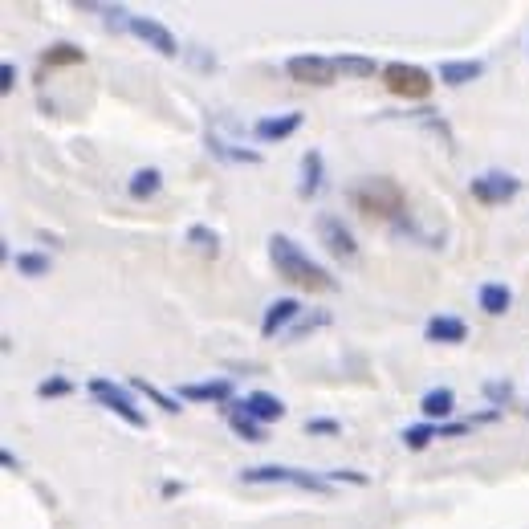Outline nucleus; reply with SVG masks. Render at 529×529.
I'll use <instances>...</instances> for the list:
<instances>
[{
	"mask_svg": "<svg viewBox=\"0 0 529 529\" xmlns=\"http://www.w3.org/2000/svg\"><path fill=\"white\" fill-rule=\"evenodd\" d=\"M269 261L281 273V281H289L293 289H306V293H330V289H338V281L322 265H314V257H306L298 241L281 237V232H273V237H269Z\"/></svg>",
	"mask_w": 529,
	"mask_h": 529,
	"instance_id": "nucleus-1",
	"label": "nucleus"
},
{
	"mask_svg": "<svg viewBox=\"0 0 529 529\" xmlns=\"http://www.w3.org/2000/svg\"><path fill=\"white\" fill-rule=\"evenodd\" d=\"M346 204L367 220H399L407 208V192L391 175H359V180L346 188Z\"/></svg>",
	"mask_w": 529,
	"mask_h": 529,
	"instance_id": "nucleus-2",
	"label": "nucleus"
},
{
	"mask_svg": "<svg viewBox=\"0 0 529 529\" xmlns=\"http://www.w3.org/2000/svg\"><path fill=\"white\" fill-rule=\"evenodd\" d=\"M245 485H293V489H302V493H330L334 485L318 473H306V468H285V464H253L241 473Z\"/></svg>",
	"mask_w": 529,
	"mask_h": 529,
	"instance_id": "nucleus-3",
	"label": "nucleus"
},
{
	"mask_svg": "<svg viewBox=\"0 0 529 529\" xmlns=\"http://www.w3.org/2000/svg\"><path fill=\"white\" fill-rule=\"evenodd\" d=\"M379 78H383V86L395 98H407V102H424L432 94V86H436L424 66H411V62H387Z\"/></svg>",
	"mask_w": 529,
	"mask_h": 529,
	"instance_id": "nucleus-4",
	"label": "nucleus"
},
{
	"mask_svg": "<svg viewBox=\"0 0 529 529\" xmlns=\"http://www.w3.org/2000/svg\"><path fill=\"white\" fill-rule=\"evenodd\" d=\"M90 395L110 411V416H119L127 420L131 428H147V416L139 411V403L119 387V383H110V379H90Z\"/></svg>",
	"mask_w": 529,
	"mask_h": 529,
	"instance_id": "nucleus-5",
	"label": "nucleus"
},
{
	"mask_svg": "<svg viewBox=\"0 0 529 529\" xmlns=\"http://www.w3.org/2000/svg\"><path fill=\"white\" fill-rule=\"evenodd\" d=\"M285 74L298 86H334L338 66H334V57H322V53H298L285 62Z\"/></svg>",
	"mask_w": 529,
	"mask_h": 529,
	"instance_id": "nucleus-6",
	"label": "nucleus"
},
{
	"mask_svg": "<svg viewBox=\"0 0 529 529\" xmlns=\"http://www.w3.org/2000/svg\"><path fill=\"white\" fill-rule=\"evenodd\" d=\"M468 192H473V200H481V204L497 208V204L517 200L521 180H517V175H509V171H481V175H473V184H468Z\"/></svg>",
	"mask_w": 529,
	"mask_h": 529,
	"instance_id": "nucleus-7",
	"label": "nucleus"
},
{
	"mask_svg": "<svg viewBox=\"0 0 529 529\" xmlns=\"http://www.w3.org/2000/svg\"><path fill=\"white\" fill-rule=\"evenodd\" d=\"M318 237H322V245H326L330 257H338V261H359V245H355L350 228L338 216H330V212L318 216Z\"/></svg>",
	"mask_w": 529,
	"mask_h": 529,
	"instance_id": "nucleus-8",
	"label": "nucleus"
},
{
	"mask_svg": "<svg viewBox=\"0 0 529 529\" xmlns=\"http://www.w3.org/2000/svg\"><path fill=\"white\" fill-rule=\"evenodd\" d=\"M127 29H131L143 45H151L155 53H163V57H175V53H180V41H175V33H171L167 25H159V21H151V17H127Z\"/></svg>",
	"mask_w": 529,
	"mask_h": 529,
	"instance_id": "nucleus-9",
	"label": "nucleus"
},
{
	"mask_svg": "<svg viewBox=\"0 0 529 529\" xmlns=\"http://www.w3.org/2000/svg\"><path fill=\"white\" fill-rule=\"evenodd\" d=\"M302 123H306V114H302V110L269 114V119L253 123V139H257V143H281V139H289V135H298V131H302Z\"/></svg>",
	"mask_w": 529,
	"mask_h": 529,
	"instance_id": "nucleus-10",
	"label": "nucleus"
},
{
	"mask_svg": "<svg viewBox=\"0 0 529 529\" xmlns=\"http://www.w3.org/2000/svg\"><path fill=\"white\" fill-rule=\"evenodd\" d=\"M232 407L245 411V416H253L257 424H273V420L285 416V403L277 395H269V391H249L241 403H232Z\"/></svg>",
	"mask_w": 529,
	"mask_h": 529,
	"instance_id": "nucleus-11",
	"label": "nucleus"
},
{
	"mask_svg": "<svg viewBox=\"0 0 529 529\" xmlns=\"http://www.w3.org/2000/svg\"><path fill=\"white\" fill-rule=\"evenodd\" d=\"M298 318H302L298 298H277V302H269V310H265V318H261V334H265V338H277L289 322H298Z\"/></svg>",
	"mask_w": 529,
	"mask_h": 529,
	"instance_id": "nucleus-12",
	"label": "nucleus"
},
{
	"mask_svg": "<svg viewBox=\"0 0 529 529\" xmlns=\"http://www.w3.org/2000/svg\"><path fill=\"white\" fill-rule=\"evenodd\" d=\"M424 338L436 342V346H456V342L468 338V326H464L460 318H452V314H436V318H428Z\"/></svg>",
	"mask_w": 529,
	"mask_h": 529,
	"instance_id": "nucleus-13",
	"label": "nucleus"
},
{
	"mask_svg": "<svg viewBox=\"0 0 529 529\" xmlns=\"http://www.w3.org/2000/svg\"><path fill=\"white\" fill-rule=\"evenodd\" d=\"M322 175H326L322 151H306V155H302V180H298V196H302V200H314V196L322 192Z\"/></svg>",
	"mask_w": 529,
	"mask_h": 529,
	"instance_id": "nucleus-14",
	"label": "nucleus"
},
{
	"mask_svg": "<svg viewBox=\"0 0 529 529\" xmlns=\"http://www.w3.org/2000/svg\"><path fill=\"white\" fill-rule=\"evenodd\" d=\"M180 399H192V403H228V399H232V383H228V379L184 383V387H180Z\"/></svg>",
	"mask_w": 529,
	"mask_h": 529,
	"instance_id": "nucleus-15",
	"label": "nucleus"
},
{
	"mask_svg": "<svg viewBox=\"0 0 529 529\" xmlns=\"http://www.w3.org/2000/svg\"><path fill=\"white\" fill-rule=\"evenodd\" d=\"M452 407H456L452 387H432V391H424V399H420V411H424V420H428V424L448 420V416H452Z\"/></svg>",
	"mask_w": 529,
	"mask_h": 529,
	"instance_id": "nucleus-16",
	"label": "nucleus"
},
{
	"mask_svg": "<svg viewBox=\"0 0 529 529\" xmlns=\"http://www.w3.org/2000/svg\"><path fill=\"white\" fill-rule=\"evenodd\" d=\"M477 302H481V310H485V314L501 318V314H509V306H513V293H509V285L489 281V285H481V289H477Z\"/></svg>",
	"mask_w": 529,
	"mask_h": 529,
	"instance_id": "nucleus-17",
	"label": "nucleus"
},
{
	"mask_svg": "<svg viewBox=\"0 0 529 529\" xmlns=\"http://www.w3.org/2000/svg\"><path fill=\"white\" fill-rule=\"evenodd\" d=\"M485 78V62H440V82L444 86H468Z\"/></svg>",
	"mask_w": 529,
	"mask_h": 529,
	"instance_id": "nucleus-18",
	"label": "nucleus"
},
{
	"mask_svg": "<svg viewBox=\"0 0 529 529\" xmlns=\"http://www.w3.org/2000/svg\"><path fill=\"white\" fill-rule=\"evenodd\" d=\"M159 188H163V171L159 167H139L131 175V184H127L131 200H151V196H159Z\"/></svg>",
	"mask_w": 529,
	"mask_h": 529,
	"instance_id": "nucleus-19",
	"label": "nucleus"
},
{
	"mask_svg": "<svg viewBox=\"0 0 529 529\" xmlns=\"http://www.w3.org/2000/svg\"><path fill=\"white\" fill-rule=\"evenodd\" d=\"M334 66H338L346 78H375V74H383L379 62H371V57H363V53H338Z\"/></svg>",
	"mask_w": 529,
	"mask_h": 529,
	"instance_id": "nucleus-20",
	"label": "nucleus"
},
{
	"mask_svg": "<svg viewBox=\"0 0 529 529\" xmlns=\"http://www.w3.org/2000/svg\"><path fill=\"white\" fill-rule=\"evenodd\" d=\"M228 428L237 432L241 440H249V444H265V428L253 416H245V411H237V407H228Z\"/></svg>",
	"mask_w": 529,
	"mask_h": 529,
	"instance_id": "nucleus-21",
	"label": "nucleus"
},
{
	"mask_svg": "<svg viewBox=\"0 0 529 529\" xmlns=\"http://www.w3.org/2000/svg\"><path fill=\"white\" fill-rule=\"evenodd\" d=\"M41 62H45V66H53V70H57V66H82V62H86V53H82L78 45L62 41V45L45 49V53H41Z\"/></svg>",
	"mask_w": 529,
	"mask_h": 529,
	"instance_id": "nucleus-22",
	"label": "nucleus"
},
{
	"mask_svg": "<svg viewBox=\"0 0 529 529\" xmlns=\"http://www.w3.org/2000/svg\"><path fill=\"white\" fill-rule=\"evenodd\" d=\"M131 387H135L139 395H147L155 407H163L167 416H180V411H184V407H180V399L167 395V391H159V387H155V383H147V379H131Z\"/></svg>",
	"mask_w": 529,
	"mask_h": 529,
	"instance_id": "nucleus-23",
	"label": "nucleus"
},
{
	"mask_svg": "<svg viewBox=\"0 0 529 529\" xmlns=\"http://www.w3.org/2000/svg\"><path fill=\"white\" fill-rule=\"evenodd\" d=\"M399 440H403V448L420 452V448H428L432 440H440V428H436V424H411V428L399 432Z\"/></svg>",
	"mask_w": 529,
	"mask_h": 529,
	"instance_id": "nucleus-24",
	"label": "nucleus"
},
{
	"mask_svg": "<svg viewBox=\"0 0 529 529\" xmlns=\"http://www.w3.org/2000/svg\"><path fill=\"white\" fill-rule=\"evenodd\" d=\"M188 245H196L204 257H220V232H212L208 224H192L188 228Z\"/></svg>",
	"mask_w": 529,
	"mask_h": 529,
	"instance_id": "nucleus-25",
	"label": "nucleus"
},
{
	"mask_svg": "<svg viewBox=\"0 0 529 529\" xmlns=\"http://www.w3.org/2000/svg\"><path fill=\"white\" fill-rule=\"evenodd\" d=\"M208 151L216 155V159H224V163H261V151H237L232 143H224V139H208Z\"/></svg>",
	"mask_w": 529,
	"mask_h": 529,
	"instance_id": "nucleus-26",
	"label": "nucleus"
},
{
	"mask_svg": "<svg viewBox=\"0 0 529 529\" xmlns=\"http://www.w3.org/2000/svg\"><path fill=\"white\" fill-rule=\"evenodd\" d=\"M17 273L21 277H45L49 273V257L45 253H17Z\"/></svg>",
	"mask_w": 529,
	"mask_h": 529,
	"instance_id": "nucleus-27",
	"label": "nucleus"
},
{
	"mask_svg": "<svg viewBox=\"0 0 529 529\" xmlns=\"http://www.w3.org/2000/svg\"><path fill=\"white\" fill-rule=\"evenodd\" d=\"M322 326H330V314H306V318H298V326L289 330V338L298 342V338H306V334H314V330H322Z\"/></svg>",
	"mask_w": 529,
	"mask_h": 529,
	"instance_id": "nucleus-28",
	"label": "nucleus"
},
{
	"mask_svg": "<svg viewBox=\"0 0 529 529\" xmlns=\"http://www.w3.org/2000/svg\"><path fill=\"white\" fill-rule=\"evenodd\" d=\"M74 391V383L66 379V375H53V379H41V387H37V395L41 399H57V395H70Z\"/></svg>",
	"mask_w": 529,
	"mask_h": 529,
	"instance_id": "nucleus-29",
	"label": "nucleus"
},
{
	"mask_svg": "<svg viewBox=\"0 0 529 529\" xmlns=\"http://www.w3.org/2000/svg\"><path fill=\"white\" fill-rule=\"evenodd\" d=\"M330 485H367V473H355V468H334V473H326Z\"/></svg>",
	"mask_w": 529,
	"mask_h": 529,
	"instance_id": "nucleus-30",
	"label": "nucleus"
},
{
	"mask_svg": "<svg viewBox=\"0 0 529 529\" xmlns=\"http://www.w3.org/2000/svg\"><path fill=\"white\" fill-rule=\"evenodd\" d=\"M306 432H310V436H338L342 428H338L334 420H306Z\"/></svg>",
	"mask_w": 529,
	"mask_h": 529,
	"instance_id": "nucleus-31",
	"label": "nucleus"
},
{
	"mask_svg": "<svg viewBox=\"0 0 529 529\" xmlns=\"http://www.w3.org/2000/svg\"><path fill=\"white\" fill-rule=\"evenodd\" d=\"M485 395H489L493 403H509V395H513V387H509V383H485Z\"/></svg>",
	"mask_w": 529,
	"mask_h": 529,
	"instance_id": "nucleus-32",
	"label": "nucleus"
},
{
	"mask_svg": "<svg viewBox=\"0 0 529 529\" xmlns=\"http://www.w3.org/2000/svg\"><path fill=\"white\" fill-rule=\"evenodd\" d=\"M13 86H17V66H13V62H5V66H0V90L13 94Z\"/></svg>",
	"mask_w": 529,
	"mask_h": 529,
	"instance_id": "nucleus-33",
	"label": "nucleus"
},
{
	"mask_svg": "<svg viewBox=\"0 0 529 529\" xmlns=\"http://www.w3.org/2000/svg\"><path fill=\"white\" fill-rule=\"evenodd\" d=\"M468 424H440V436H464Z\"/></svg>",
	"mask_w": 529,
	"mask_h": 529,
	"instance_id": "nucleus-34",
	"label": "nucleus"
},
{
	"mask_svg": "<svg viewBox=\"0 0 529 529\" xmlns=\"http://www.w3.org/2000/svg\"><path fill=\"white\" fill-rule=\"evenodd\" d=\"M0 460H5V468H9V473H21V464H17V456L5 448V452H0Z\"/></svg>",
	"mask_w": 529,
	"mask_h": 529,
	"instance_id": "nucleus-35",
	"label": "nucleus"
}]
</instances>
